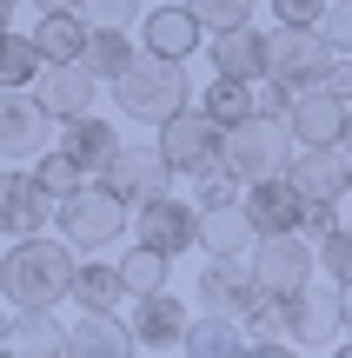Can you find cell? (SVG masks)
<instances>
[{
	"mask_svg": "<svg viewBox=\"0 0 352 358\" xmlns=\"http://www.w3.org/2000/svg\"><path fill=\"white\" fill-rule=\"evenodd\" d=\"M260 245V226L246 219V206L226 199V206H206L199 213V252H220V259H246Z\"/></svg>",
	"mask_w": 352,
	"mask_h": 358,
	"instance_id": "obj_21",
	"label": "cell"
},
{
	"mask_svg": "<svg viewBox=\"0 0 352 358\" xmlns=\"http://www.w3.org/2000/svg\"><path fill=\"white\" fill-rule=\"evenodd\" d=\"M13 7H20V0H13Z\"/></svg>",
	"mask_w": 352,
	"mask_h": 358,
	"instance_id": "obj_47",
	"label": "cell"
},
{
	"mask_svg": "<svg viewBox=\"0 0 352 358\" xmlns=\"http://www.w3.org/2000/svg\"><path fill=\"white\" fill-rule=\"evenodd\" d=\"M7 352H66V325L53 319V306H13Z\"/></svg>",
	"mask_w": 352,
	"mask_h": 358,
	"instance_id": "obj_25",
	"label": "cell"
},
{
	"mask_svg": "<svg viewBox=\"0 0 352 358\" xmlns=\"http://www.w3.org/2000/svg\"><path fill=\"white\" fill-rule=\"evenodd\" d=\"M319 34H326L332 53H352V0H326L319 7Z\"/></svg>",
	"mask_w": 352,
	"mask_h": 358,
	"instance_id": "obj_37",
	"label": "cell"
},
{
	"mask_svg": "<svg viewBox=\"0 0 352 358\" xmlns=\"http://www.w3.org/2000/svg\"><path fill=\"white\" fill-rule=\"evenodd\" d=\"M53 219V192L34 179V166H0V232L20 239V232H47Z\"/></svg>",
	"mask_w": 352,
	"mask_h": 358,
	"instance_id": "obj_14",
	"label": "cell"
},
{
	"mask_svg": "<svg viewBox=\"0 0 352 358\" xmlns=\"http://www.w3.org/2000/svg\"><path fill=\"white\" fill-rule=\"evenodd\" d=\"M73 245L47 239V232H20L0 252V299L7 306H60L73 292Z\"/></svg>",
	"mask_w": 352,
	"mask_h": 358,
	"instance_id": "obj_1",
	"label": "cell"
},
{
	"mask_svg": "<svg viewBox=\"0 0 352 358\" xmlns=\"http://www.w3.org/2000/svg\"><path fill=\"white\" fill-rule=\"evenodd\" d=\"M339 319H346V332H352V279L339 285Z\"/></svg>",
	"mask_w": 352,
	"mask_h": 358,
	"instance_id": "obj_42",
	"label": "cell"
},
{
	"mask_svg": "<svg viewBox=\"0 0 352 358\" xmlns=\"http://www.w3.org/2000/svg\"><path fill=\"white\" fill-rule=\"evenodd\" d=\"M339 146H346V153H352V120H346V133H339Z\"/></svg>",
	"mask_w": 352,
	"mask_h": 358,
	"instance_id": "obj_45",
	"label": "cell"
},
{
	"mask_svg": "<svg viewBox=\"0 0 352 358\" xmlns=\"http://www.w3.org/2000/svg\"><path fill=\"white\" fill-rule=\"evenodd\" d=\"M206 47H213V73H233V80H266V34H260L253 20L206 34Z\"/></svg>",
	"mask_w": 352,
	"mask_h": 358,
	"instance_id": "obj_20",
	"label": "cell"
},
{
	"mask_svg": "<svg viewBox=\"0 0 352 358\" xmlns=\"http://www.w3.org/2000/svg\"><path fill=\"white\" fill-rule=\"evenodd\" d=\"M239 186H246V179H239L233 166H226V159H213L206 173H193V192H199V213H206V206H226V199H239Z\"/></svg>",
	"mask_w": 352,
	"mask_h": 358,
	"instance_id": "obj_34",
	"label": "cell"
},
{
	"mask_svg": "<svg viewBox=\"0 0 352 358\" xmlns=\"http://www.w3.org/2000/svg\"><path fill=\"white\" fill-rule=\"evenodd\" d=\"M279 312H286V338H293V345H332V338L346 332V319H339V279H332V285L306 279L300 292L279 299Z\"/></svg>",
	"mask_w": 352,
	"mask_h": 358,
	"instance_id": "obj_10",
	"label": "cell"
},
{
	"mask_svg": "<svg viewBox=\"0 0 352 358\" xmlns=\"http://www.w3.org/2000/svg\"><path fill=\"white\" fill-rule=\"evenodd\" d=\"M193 100V80H186V60H167L153 47H133V60L113 73V106L140 127H160L167 113Z\"/></svg>",
	"mask_w": 352,
	"mask_h": 358,
	"instance_id": "obj_2",
	"label": "cell"
},
{
	"mask_svg": "<svg viewBox=\"0 0 352 358\" xmlns=\"http://www.w3.org/2000/svg\"><path fill=\"white\" fill-rule=\"evenodd\" d=\"M34 47H40V60H80V47H87V20H80L73 7H60V13H40V27H34Z\"/></svg>",
	"mask_w": 352,
	"mask_h": 358,
	"instance_id": "obj_26",
	"label": "cell"
},
{
	"mask_svg": "<svg viewBox=\"0 0 352 358\" xmlns=\"http://www.w3.org/2000/svg\"><path fill=\"white\" fill-rule=\"evenodd\" d=\"M332 226H339V199H306V213H300L306 239H319V232H332Z\"/></svg>",
	"mask_w": 352,
	"mask_h": 358,
	"instance_id": "obj_39",
	"label": "cell"
},
{
	"mask_svg": "<svg viewBox=\"0 0 352 358\" xmlns=\"http://www.w3.org/2000/svg\"><path fill=\"white\" fill-rule=\"evenodd\" d=\"M100 87H106V80L93 73L87 60H53V66H40V80H34L40 106H47L53 120H80V113H93Z\"/></svg>",
	"mask_w": 352,
	"mask_h": 358,
	"instance_id": "obj_13",
	"label": "cell"
},
{
	"mask_svg": "<svg viewBox=\"0 0 352 358\" xmlns=\"http://www.w3.org/2000/svg\"><path fill=\"white\" fill-rule=\"evenodd\" d=\"M199 306L206 312H226V319H246L253 306L266 299V285L253 279V259H220V252H206V266H199Z\"/></svg>",
	"mask_w": 352,
	"mask_h": 358,
	"instance_id": "obj_11",
	"label": "cell"
},
{
	"mask_svg": "<svg viewBox=\"0 0 352 358\" xmlns=\"http://www.w3.org/2000/svg\"><path fill=\"white\" fill-rule=\"evenodd\" d=\"M293 153H300V140H293V127H286V120H273V113H246L239 127H226V140H220V159L239 179L286 173Z\"/></svg>",
	"mask_w": 352,
	"mask_h": 358,
	"instance_id": "obj_4",
	"label": "cell"
},
{
	"mask_svg": "<svg viewBox=\"0 0 352 358\" xmlns=\"http://www.w3.org/2000/svg\"><path fill=\"white\" fill-rule=\"evenodd\" d=\"M319 7L326 0H273V20L279 27H319Z\"/></svg>",
	"mask_w": 352,
	"mask_h": 358,
	"instance_id": "obj_40",
	"label": "cell"
},
{
	"mask_svg": "<svg viewBox=\"0 0 352 358\" xmlns=\"http://www.w3.org/2000/svg\"><path fill=\"white\" fill-rule=\"evenodd\" d=\"M120 279H127V292L140 299V292H160V285L173 279V252H160V245H127L120 252Z\"/></svg>",
	"mask_w": 352,
	"mask_h": 358,
	"instance_id": "obj_28",
	"label": "cell"
},
{
	"mask_svg": "<svg viewBox=\"0 0 352 358\" xmlns=\"http://www.w3.org/2000/svg\"><path fill=\"white\" fill-rule=\"evenodd\" d=\"M133 232H140L146 245H160V252H193L199 245V206L173 199V192H153V199L133 206Z\"/></svg>",
	"mask_w": 352,
	"mask_h": 358,
	"instance_id": "obj_12",
	"label": "cell"
},
{
	"mask_svg": "<svg viewBox=\"0 0 352 358\" xmlns=\"http://www.w3.org/2000/svg\"><path fill=\"white\" fill-rule=\"evenodd\" d=\"M40 13H60V7H80V0H34Z\"/></svg>",
	"mask_w": 352,
	"mask_h": 358,
	"instance_id": "obj_43",
	"label": "cell"
},
{
	"mask_svg": "<svg viewBox=\"0 0 352 358\" xmlns=\"http://www.w3.org/2000/svg\"><path fill=\"white\" fill-rule=\"evenodd\" d=\"M80 60L93 66V73L113 87V73L133 60V40H127V27H87V47H80Z\"/></svg>",
	"mask_w": 352,
	"mask_h": 358,
	"instance_id": "obj_30",
	"label": "cell"
},
{
	"mask_svg": "<svg viewBox=\"0 0 352 358\" xmlns=\"http://www.w3.org/2000/svg\"><path fill=\"white\" fill-rule=\"evenodd\" d=\"M293 93H300L293 80H273V73H266V87L253 80V100H260V113H273V120H286V113H293Z\"/></svg>",
	"mask_w": 352,
	"mask_h": 358,
	"instance_id": "obj_38",
	"label": "cell"
},
{
	"mask_svg": "<svg viewBox=\"0 0 352 358\" xmlns=\"http://www.w3.org/2000/svg\"><path fill=\"white\" fill-rule=\"evenodd\" d=\"M313 252H319V272L326 279H352V226H332V232H319L313 239Z\"/></svg>",
	"mask_w": 352,
	"mask_h": 358,
	"instance_id": "obj_33",
	"label": "cell"
},
{
	"mask_svg": "<svg viewBox=\"0 0 352 358\" xmlns=\"http://www.w3.org/2000/svg\"><path fill=\"white\" fill-rule=\"evenodd\" d=\"M220 140H226V127L206 113V106H193V100H186L180 113L160 120V153H167V166H173V173H186V179L206 173L213 159H220Z\"/></svg>",
	"mask_w": 352,
	"mask_h": 358,
	"instance_id": "obj_5",
	"label": "cell"
},
{
	"mask_svg": "<svg viewBox=\"0 0 352 358\" xmlns=\"http://www.w3.org/2000/svg\"><path fill=\"white\" fill-rule=\"evenodd\" d=\"M326 60H332V47H326L319 27H279L273 20V34H266V73H273V80L313 87V80L326 73Z\"/></svg>",
	"mask_w": 352,
	"mask_h": 358,
	"instance_id": "obj_9",
	"label": "cell"
},
{
	"mask_svg": "<svg viewBox=\"0 0 352 358\" xmlns=\"http://www.w3.org/2000/svg\"><path fill=\"white\" fill-rule=\"evenodd\" d=\"M66 352H140V338H133V319H120V312H80L73 325H66Z\"/></svg>",
	"mask_w": 352,
	"mask_h": 358,
	"instance_id": "obj_23",
	"label": "cell"
},
{
	"mask_svg": "<svg viewBox=\"0 0 352 358\" xmlns=\"http://www.w3.org/2000/svg\"><path fill=\"white\" fill-rule=\"evenodd\" d=\"M140 47H153V53H167V60H193L199 53V40H206V27H199V13L186 7V0H160L153 13H140Z\"/></svg>",
	"mask_w": 352,
	"mask_h": 358,
	"instance_id": "obj_16",
	"label": "cell"
},
{
	"mask_svg": "<svg viewBox=\"0 0 352 358\" xmlns=\"http://www.w3.org/2000/svg\"><path fill=\"white\" fill-rule=\"evenodd\" d=\"M186 352L213 358V352H246V325L226 319V312H199L193 325H186Z\"/></svg>",
	"mask_w": 352,
	"mask_h": 358,
	"instance_id": "obj_29",
	"label": "cell"
},
{
	"mask_svg": "<svg viewBox=\"0 0 352 358\" xmlns=\"http://www.w3.org/2000/svg\"><path fill=\"white\" fill-rule=\"evenodd\" d=\"M199 106H206L220 127H239L246 113H260V100H253V80H233V73H213V87H199Z\"/></svg>",
	"mask_w": 352,
	"mask_h": 358,
	"instance_id": "obj_27",
	"label": "cell"
},
{
	"mask_svg": "<svg viewBox=\"0 0 352 358\" xmlns=\"http://www.w3.org/2000/svg\"><path fill=\"white\" fill-rule=\"evenodd\" d=\"M66 299H73L80 312H113L120 299H133V292H127V279H120V266L80 259V266H73V292H66Z\"/></svg>",
	"mask_w": 352,
	"mask_h": 358,
	"instance_id": "obj_24",
	"label": "cell"
},
{
	"mask_svg": "<svg viewBox=\"0 0 352 358\" xmlns=\"http://www.w3.org/2000/svg\"><path fill=\"white\" fill-rule=\"evenodd\" d=\"M319 87H326V93H339V100L352 106V53H332V60H326V73H319Z\"/></svg>",
	"mask_w": 352,
	"mask_h": 358,
	"instance_id": "obj_41",
	"label": "cell"
},
{
	"mask_svg": "<svg viewBox=\"0 0 352 358\" xmlns=\"http://www.w3.org/2000/svg\"><path fill=\"white\" fill-rule=\"evenodd\" d=\"M186 7L199 13V27H206V34H220V27H239V20H253V0H186Z\"/></svg>",
	"mask_w": 352,
	"mask_h": 358,
	"instance_id": "obj_36",
	"label": "cell"
},
{
	"mask_svg": "<svg viewBox=\"0 0 352 358\" xmlns=\"http://www.w3.org/2000/svg\"><path fill=\"white\" fill-rule=\"evenodd\" d=\"M34 179L53 192V199H66V192H80V186H87V166H80V159L66 153L60 140H53L47 153H34Z\"/></svg>",
	"mask_w": 352,
	"mask_h": 358,
	"instance_id": "obj_32",
	"label": "cell"
},
{
	"mask_svg": "<svg viewBox=\"0 0 352 358\" xmlns=\"http://www.w3.org/2000/svg\"><path fill=\"white\" fill-rule=\"evenodd\" d=\"M60 146L80 159V166H87V179H100V173H106V159L120 153V133L106 127L100 113H80V120H60Z\"/></svg>",
	"mask_w": 352,
	"mask_h": 358,
	"instance_id": "obj_22",
	"label": "cell"
},
{
	"mask_svg": "<svg viewBox=\"0 0 352 358\" xmlns=\"http://www.w3.org/2000/svg\"><path fill=\"white\" fill-rule=\"evenodd\" d=\"M53 140H60V120L40 106L34 87H7L0 93V153L34 159V153H47Z\"/></svg>",
	"mask_w": 352,
	"mask_h": 358,
	"instance_id": "obj_7",
	"label": "cell"
},
{
	"mask_svg": "<svg viewBox=\"0 0 352 358\" xmlns=\"http://www.w3.org/2000/svg\"><path fill=\"white\" fill-rule=\"evenodd\" d=\"M346 120H352V106L339 100V93H326V87L313 80V87H300V93H293L286 127H293V140H300V146H339Z\"/></svg>",
	"mask_w": 352,
	"mask_h": 358,
	"instance_id": "obj_18",
	"label": "cell"
},
{
	"mask_svg": "<svg viewBox=\"0 0 352 358\" xmlns=\"http://www.w3.org/2000/svg\"><path fill=\"white\" fill-rule=\"evenodd\" d=\"M53 219H60V239L73 245V252H106V245H113L120 232L133 226V206L120 199L113 186L87 179L80 192H66V199L53 206Z\"/></svg>",
	"mask_w": 352,
	"mask_h": 358,
	"instance_id": "obj_3",
	"label": "cell"
},
{
	"mask_svg": "<svg viewBox=\"0 0 352 358\" xmlns=\"http://www.w3.org/2000/svg\"><path fill=\"white\" fill-rule=\"evenodd\" d=\"M239 206L260 232H300V213H306V192L293 186V173H266V179H246L239 186Z\"/></svg>",
	"mask_w": 352,
	"mask_h": 358,
	"instance_id": "obj_15",
	"label": "cell"
},
{
	"mask_svg": "<svg viewBox=\"0 0 352 358\" xmlns=\"http://www.w3.org/2000/svg\"><path fill=\"white\" fill-rule=\"evenodd\" d=\"M100 186H113L127 206H140V199H153V192L173 186V166H167V153H160V140H120V153L106 159Z\"/></svg>",
	"mask_w": 352,
	"mask_h": 358,
	"instance_id": "obj_8",
	"label": "cell"
},
{
	"mask_svg": "<svg viewBox=\"0 0 352 358\" xmlns=\"http://www.w3.org/2000/svg\"><path fill=\"white\" fill-rule=\"evenodd\" d=\"M0 345H7V319H0Z\"/></svg>",
	"mask_w": 352,
	"mask_h": 358,
	"instance_id": "obj_46",
	"label": "cell"
},
{
	"mask_svg": "<svg viewBox=\"0 0 352 358\" xmlns=\"http://www.w3.org/2000/svg\"><path fill=\"white\" fill-rule=\"evenodd\" d=\"M73 13H80L87 27H127V34L140 27V0H80Z\"/></svg>",
	"mask_w": 352,
	"mask_h": 358,
	"instance_id": "obj_35",
	"label": "cell"
},
{
	"mask_svg": "<svg viewBox=\"0 0 352 358\" xmlns=\"http://www.w3.org/2000/svg\"><path fill=\"white\" fill-rule=\"evenodd\" d=\"M7 27H13V0H0V34H7Z\"/></svg>",
	"mask_w": 352,
	"mask_h": 358,
	"instance_id": "obj_44",
	"label": "cell"
},
{
	"mask_svg": "<svg viewBox=\"0 0 352 358\" xmlns=\"http://www.w3.org/2000/svg\"><path fill=\"white\" fill-rule=\"evenodd\" d=\"M286 173L306 199H346L352 192V153L346 146H300Z\"/></svg>",
	"mask_w": 352,
	"mask_h": 358,
	"instance_id": "obj_19",
	"label": "cell"
},
{
	"mask_svg": "<svg viewBox=\"0 0 352 358\" xmlns=\"http://www.w3.org/2000/svg\"><path fill=\"white\" fill-rule=\"evenodd\" d=\"M246 259H253V279H260L273 299L300 292V285L313 279V266H319V252H313L306 232H260V245H253Z\"/></svg>",
	"mask_w": 352,
	"mask_h": 358,
	"instance_id": "obj_6",
	"label": "cell"
},
{
	"mask_svg": "<svg viewBox=\"0 0 352 358\" xmlns=\"http://www.w3.org/2000/svg\"><path fill=\"white\" fill-rule=\"evenodd\" d=\"M186 325H193V312L167 285L133 299V338H140V352H186Z\"/></svg>",
	"mask_w": 352,
	"mask_h": 358,
	"instance_id": "obj_17",
	"label": "cell"
},
{
	"mask_svg": "<svg viewBox=\"0 0 352 358\" xmlns=\"http://www.w3.org/2000/svg\"><path fill=\"white\" fill-rule=\"evenodd\" d=\"M40 66H47V60H40L34 34H13V27H7V34H0V87H34Z\"/></svg>",
	"mask_w": 352,
	"mask_h": 358,
	"instance_id": "obj_31",
	"label": "cell"
}]
</instances>
